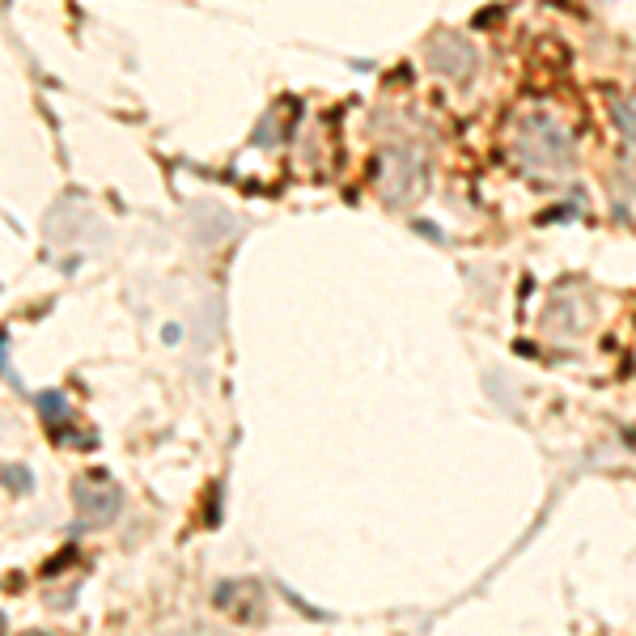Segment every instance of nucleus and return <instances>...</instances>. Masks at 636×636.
Returning <instances> with one entry per match:
<instances>
[{"instance_id":"nucleus-1","label":"nucleus","mask_w":636,"mask_h":636,"mask_svg":"<svg viewBox=\"0 0 636 636\" xmlns=\"http://www.w3.org/2000/svg\"><path fill=\"white\" fill-rule=\"evenodd\" d=\"M39 408H43V416H47V424H56L68 408H64V399L60 395H39Z\"/></svg>"}]
</instances>
